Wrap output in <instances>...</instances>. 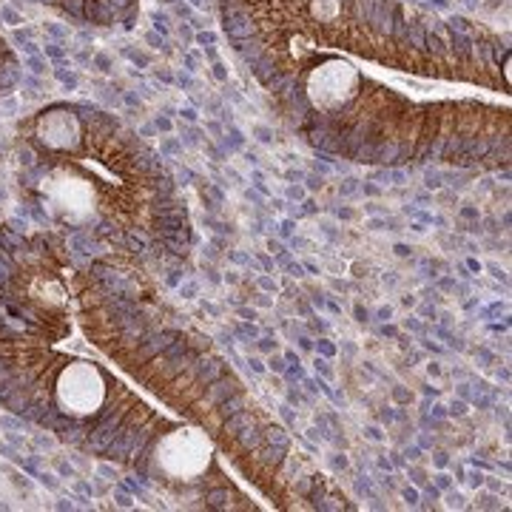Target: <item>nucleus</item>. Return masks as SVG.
<instances>
[{"mask_svg": "<svg viewBox=\"0 0 512 512\" xmlns=\"http://www.w3.org/2000/svg\"><path fill=\"white\" fill-rule=\"evenodd\" d=\"M74 259L69 239L52 228L0 225V313L43 342L74 336Z\"/></svg>", "mask_w": 512, "mask_h": 512, "instance_id": "obj_3", "label": "nucleus"}, {"mask_svg": "<svg viewBox=\"0 0 512 512\" xmlns=\"http://www.w3.org/2000/svg\"><path fill=\"white\" fill-rule=\"evenodd\" d=\"M20 83V60L9 40L0 35V94H9Z\"/></svg>", "mask_w": 512, "mask_h": 512, "instance_id": "obj_5", "label": "nucleus"}, {"mask_svg": "<svg viewBox=\"0 0 512 512\" xmlns=\"http://www.w3.org/2000/svg\"><path fill=\"white\" fill-rule=\"evenodd\" d=\"M32 3H40V6H49V9H52V3H55V0H32Z\"/></svg>", "mask_w": 512, "mask_h": 512, "instance_id": "obj_6", "label": "nucleus"}, {"mask_svg": "<svg viewBox=\"0 0 512 512\" xmlns=\"http://www.w3.org/2000/svg\"><path fill=\"white\" fill-rule=\"evenodd\" d=\"M0 404L80 453L126 470L171 424L106 365L37 339L3 313Z\"/></svg>", "mask_w": 512, "mask_h": 512, "instance_id": "obj_2", "label": "nucleus"}, {"mask_svg": "<svg viewBox=\"0 0 512 512\" xmlns=\"http://www.w3.org/2000/svg\"><path fill=\"white\" fill-rule=\"evenodd\" d=\"M217 441L211 439L200 424H168L163 433H157L140 461L131 467V473L143 478L146 484H157L177 501H200L205 487L222 481V473L214 461Z\"/></svg>", "mask_w": 512, "mask_h": 512, "instance_id": "obj_4", "label": "nucleus"}, {"mask_svg": "<svg viewBox=\"0 0 512 512\" xmlns=\"http://www.w3.org/2000/svg\"><path fill=\"white\" fill-rule=\"evenodd\" d=\"M220 15L262 89L319 49L416 77L504 89L490 77L510 52L498 37L461 18L441 23L399 0H220Z\"/></svg>", "mask_w": 512, "mask_h": 512, "instance_id": "obj_1", "label": "nucleus"}]
</instances>
